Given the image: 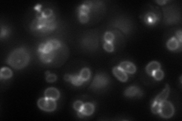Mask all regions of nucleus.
Listing matches in <instances>:
<instances>
[{"label":"nucleus","mask_w":182,"mask_h":121,"mask_svg":"<svg viewBox=\"0 0 182 121\" xmlns=\"http://www.w3.org/2000/svg\"><path fill=\"white\" fill-rule=\"evenodd\" d=\"M30 61V55L25 48H18L10 53L7 58L8 65L15 69H22L28 65Z\"/></svg>","instance_id":"f257e3e1"},{"label":"nucleus","mask_w":182,"mask_h":121,"mask_svg":"<svg viewBox=\"0 0 182 121\" xmlns=\"http://www.w3.org/2000/svg\"><path fill=\"white\" fill-rule=\"evenodd\" d=\"M44 95L47 99H53V100H57V99H59L60 97V92L57 89L54 88V87H50V88H48L47 90L44 92Z\"/></svg>","instance_id":"9d476101"},{"label":"nucleus","mask_w":182,"mask_h":121,"mask_svg":"<svg viewBox=\"0 0 182 121\" xmlns=\"http://www.w3.org/2000/svg\"><path fill=\"white\" fill-rule=\"evenodd\" d=\"M160 108H161V102H157V101H152L151 105V111L154 114H158L160 111Z\"/></svg>","instance_id":"aec40b11"},{"label":"nucleus","mask_w":182,"mask_h":121,"mask_svg":"<svg viewBox=\"0 0 182 121\" xmlns=\"http://www.w3.org/2000/svg\"><path fill=\"white\" fill-rule=\"evenodd\" d=\"M109 82V77L106 74H105V73H99L94 77L93 83H91V86H90V89L94 91L103 90V89L106 88L108 86Z\"/></svg>","instance_id":"f03ea898"},{"label":"nucleus","mask_w":182,"mask_h":121,"mask_svg":"<svg viewBox=\"0 0 182 121\" xmlns=\"http://www.w3.org/2000/svg\"><path fill=\"white\" fill-rule=\"evenodd\" d=\"M80 76H81V80L83 82L88 81L90 80L91 76V73L89 68H83L82 69L81 72H80Z\"/></svg>","instance_id":"a211bd4d"},{"label":"nucleus","mask_w":182,"mask_h":121,"mask_svg":"<svg viewBox=\"0 0 182 121\" xmlns=\"http://www.w3.org/2000/svg\"><path fill=\"white\" fill-rule=\"evenodd\" d=\"M160 67H161L160 64L159 63L158 61L154 60V61H152L149 64V65H147V67H146V72H147L149 75L152 76L153 73L154 72L155 70L160 69Z\"/></svg>","instance_id":"ddd939ff"},{"label":"nucleus","mask_w":182,"mask_h":121,"mask_svg":"<svg viewBox=\"0 0 182 121\" xmlns=\"http://www.w3.org/2000/svg\"><path fill=\"white\" fill-rule=\"evenodd\" d=\"M156 2L158 3L159 5H165V3L167 2V1H164V0H162V1H156Z\"/></svg>","instance_id":"2f4dec72"},{"label":"nucleus","mask_w":182,"mask_h":121,"mask_svg":"<svg viewBox=\"0 0 182 121\" xmlns=\"http://www.w3.org/2000/svg\"><path fill=\"white\" fill-rule=\"evenodd\" d=\"M169 92H170V88H169V85L166 84L165 88L153 101H157V102H162V101H165L169 95Z\"/></svg>","instance_id":"9b49d317"},{"label":"nucleus","mask_w":182,"mask_h":121,"mask_svg":"<svg viewBox=\"0 0 182 121\" xmlns=\"http://www.w3.org/2000/svg\"><path fill=\"white\" fill-rule=\"evenodd\" d=\"M78 13L79 14H87H87L90 12V9L88 8V7H87L86 5H84L83 4L78 7Z\"/></svg>","instance_id":"b1692460"},{"label":"nucleus","mask_w":182,"mask_h":121,"mask_svg":"<svg viewBox=\"0 0 182 121\" xmlns=\"http://www.w3.org/2000/svg\"><path fill=\"white\" fill-rule=\"evenodd\" d=\"M112 73H113L114 76H115L119 80H120L121 82H126L128 80V74H127L122 69H121L119 66L113 67V69H112Z\"/></svg>","instance_id":"6e6552de"},{"label":"nucleus","mask_w":182,"mask_h":121,"mask_svg":"<svg viewBox=\"0 0 182 121\" xmlns=\"http://www.w3.org/2000/svg\"><path fill=\"white\" fill-rule=\"evenodd\" d=\"M65 81L71 82V84L75 86H80L83 84V81L82 80L80 75H71V74H65L64 76Z\"/></svg>","instance_id":"1a4fd4ad"},{"label":"nucleus","mask_w":182,"mask_h":121,"mask_svg":"<svg viewBox=\"0 0 182 121\" xmlns=\"http://www.w3.org/2000/svg\"><path fill=\"white\" fill-rule=\"evenodd\" d=\"M41 15H42L43 17H45V18H49L53 16V11L50 8H46L41 12Z\"/></svg>","instance_id":"393cba45"},{"label":"nucleus","mask_w":182,"mask_h":121,"mask_svg":"<svg viewBox=\"0 0 182 121\" xmlns=\"http://www.w3.org/2000/svg\"><path fill=\"white\" fill-rule=\"evenodd\" d=\"M81 44L83 48H86L87 49H89L90 51H93L94 49H96L98 46V40H96L95 36H87L82 40Z\"/></svg>","instance_id":"39448f33"},{"label":"nucleus","mask_w":182,"mask_h":121,"mask_svg":"<svg viewBox=\"0 0 182 121\" xmlns=\"http://www.w3.org/2000/svg\"><path fill=\"white\" fill-rule=\"evenodd\" d=\"M103 48H104L105 50L109 51V52H112V51H114V46L112 42H106L103 44Z\"/></svg>","instance_id":"cd10ccee"},{"label":"nucleus","mask_w":182,"mask_h":121,"mask_svg":"<svg viewBox=\"0 0 182 121\" xmlns=\"http://www.w3.org/2000/svg\"><path fill=\"white\" fill-rule=\"evenodd\" d=\"M157 20V16L154 13H148L145 16V22L149 25L155 24Z\"/></svg>","instance_id":"6ab92c4d"},{"label":"nucleus","mask_w":182,"mask_h":121,"mask_svg":"<svg viewBox=\"0 0 182 121\" xmlns=\"http://www.w3.org/2000/svg\"><path fill=\"white\" fill-rule=\"evenodd\" d=\"M47 42H49V44L50 45L53 51L57 50V49H58L61 47V42H59V41H58L56 40H51L47 41Z\"/></svg>","instance_id":"4be33fe9"},{"label":"nucleus","mask_w":182,"mask_h":121,"mask_svg":"<svg viewBox=\"0 0 182 121\" xmlns=\"http://www.w3.org/2000/svg\"><path fill=\"white\" fill-rule=\"evenodd\" d=\"M13 75L12 70L8 67H3L0 70V77L1 79H9Z\"/></svg>","instance_id":"dca6fc26"},{"label":"nucleus","mask_w":182,"mask_h":121,"mask_svg":"<svg viewBox=\"0 0 182 121\" xmlns=\"http://www.w3.org/2000/svg\"><path fill=\"white\" fill-rule=\"evenodd\" d=\"M103 38H104L105 42H113L114 39H115V36H114L113 33H111V32H106V33L104 34Z\"/></svg>","instance_id":"5701e85b"},{"label":"nucleus","mask_w":182,"mask_h":121,"mask_svg":"<svg viewBox=\"0 0 182 121\" xmlns=\"http://www.w3.org/2000/svg\"><path fill=\"white\" fill-rule=\"evenodd\" d=\"M124 95L126 97L128 98H133V97H137L141 98L143 96V92L140 90L139 87L136 86H130L128 89H126L125 91L124 92Z\"/></svg>","instance_id":"423d86ee"},{"label":"nucleus","mask_w":182,"mask_h":121,"mask_svg":"<svg viewBox=\"0 0 182 121\" xmlns=\"http://www.w3.org/2000/svg\"><path fill=\"white\" fill-rule=\"evenodd\" d=\"M46 79L48 83H53V82L56 81L57 76L56 74H49L46 75Z\"/></svg>","instance_id":"c85d7f7f"},{"label":"nucleus","mask_w":182,"mask_h":121,"mask_svg":"<svg viewBox=\"0 0 182 121\" xmlns=\"http://www.w3.org/2000/svg\"><path fill=\"white\" fill-rule=\"evenodd\" d=\"M94 109H95V107H94V104L93 103L87 102L83 104V106L82 108L81 112L85 117H89L94 114Z\"/></svg>","instance_id":"f8f14e48"},{"label":"nucleus","mask_w":182,"mask_h":121,"mask_svg":"<svg viewBox=\"0 0 182 121\" xmlns=\"http://www.w3.org/2000/svg\"><path fill=\"white\" fill-rule=\"evenodd\" d=\"M78 19H79L80 22L83 23V24H86L89 21L88 15H87V14H78Z\"/></svg>","instance_id":"a878e982"},{"label":"nucleus","mask_w":182,"mask_h":121,"mask_svg":"<svg viewBox=\"0 0 182 121\" xmlns=\"http://www.w3.org/2000/svg\"><path fill=\"white\" fill-rule=\"evenodd\" d=\"M37 105L42 111L47 112L54 111L57 107L56 100L47 99L46 97L41 98V99H39L38 101H37Z\"/></svg>","instance_id":"7ed1b4c3"},{"label":"nucleus","mask_w":182,"mask_h":121,"mask_svg":"<svg viewBox=\"0 0 182 121\" xmlns=\"http://www.w3.org/2000/svg\"><path fill=\"white\" fill-rule=\"evenodd\" d=\"M38 51L40 53H48L51 51H54L52 49L50 45L49 42H46V43H41L38 47Z\"/></svg>","instance_id":"f3484780"},{"label":"nucleus","mask_w":182,"mask_h":121,"mask_svg":"<svg viewBox=\"0 0 182 121\" xmlns=\"http://www.w3.org/2000/svg\"><path fill=\"white\" fill-rule=\"evenodd\" d=\"M119 67H120L121 69H122V70H124L126 74L127 73L130 74H135V72H136V70H137L136 66L134 65L133 63H131V62L127 61V60H125V61L121 62V63L119 64Z\"/></svg>","instance_id":"0eeeda50"},{"label":"nucleus","mask_w":182,"mask_h":121,"mask_svg":"<svg viewBox=\"0 0 182 121\" xmlns=\"http://www.w3.org/2000/svg\"><path fill=\"white\" fill-rule=\"evenodd\" d=\"M152 76H153L156 80L158 81L162 80L164 78V72L161 70V69H158V70H155L154 72L153 73Z\"/></svg>","instance_id":"412c9836"},{"label":"nucleus","mask_w":182,"mask_h":121,"mask_svg":"<svg viewBox=\"0 0 182 121\" xmlns=\"http://www.w3.org/2000/svg\"><path fill=\"white\" fill-rule=\"evenodd\" d=\"M176 39L178 40V42L180 43H181V40H182V32L181 30H178V31L176 32Z\"/></svg>","instance_id":"7c9ffc66"},{"label":"nucleus","mask_w":182,"mask_h":121,"mask_svg":"<svg viewBox=\"0 0 182 121\" xmlns=\"http://www.w3.org/2000/svg\"><path fill=\"white\" fill-rule=\"evenodd\" d=\"M174 106L170 101H164L161 102V108H160L159 115L163 118H170L174 115Z\"/></svg>","instance_id":"20e7f679"},{"label":"nucleus","mask_w":182,"mask_h":121,"mask_svg":"<svg viewBox=\"0 0 182 121\" xmlns=\"http://www.w3.org/2000/svg\"><path fill=\"white\" fill-rule=\"evenodd\" d=\"M180 44L181 43L178 42V40L175 38V37H172V38H171L170 40L168 41L166 46H167V48L169 49V50L174 51L179 48Z\"/></svg>","instance_id":"2eb2a0df"},{"label":"nucleus","mask_w":182,"mask_h":121,"mask_svg":"<svg viewBox=\"0 0 182 121\" xmlns=\"http://www.w3.org/2000/svg\"><path fill=\"white\" fill-rule=\"evenodd\" d=\"M83 106V103L81 101H76L73 104V108L77 111H81Z\"/></svg>","instance_id":"bb28decb"},{"label":"nucleus","mask_w":182,"mask_h":121,"mask_svg":"<svg viewBox=\"0 0 182 121\" xmlns=\"http://www.w3.org/2000/svg\"><path fill=\"white\" fill-rule=\"evenodd\" d=\"M54 57H55L54 51H51V52L48 53H40V59L43 63L49 64L53 60Z\"/></svg>","instance_id":"4468645a"},{"label":"nucleus","mask_w":182,"mask_h":121,"mask_svg":"<svg viewBox=\"0 0 182 121\" xmlns=\"http://www.w3.org/2000/svg\"><path fill=\"white\" fill-rule=\"evenodd\" d=\"M8 30L7 29L6 27H4L3 26H2V29H1V38H4V37L7 36L8 35Z\"/></svg>","instance_id":"c756f323"}]
</instances>
